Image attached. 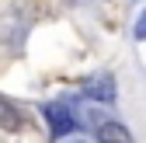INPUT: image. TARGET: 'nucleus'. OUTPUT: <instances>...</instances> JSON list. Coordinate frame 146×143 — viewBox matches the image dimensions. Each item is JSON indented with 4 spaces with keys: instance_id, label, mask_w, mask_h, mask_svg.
Returning a JSON list of instances; mask_svg holds the SVG:
<instances>
[{
    "instance_id": "nucleus-1",
    "label": "nucleus",
    "mask_w": 146,
    "mask_h": 143,
    "mask_svg": "<svg viewBox=\"0 0 146 143\" xmlns=\"http://www.w3.org/2000/svg\"><path fill=\"white\" fill-rule=\"evenodd\" d=\"M42 115L49 119L52 136H63L66 129H73V115H70V108H66V105H45V108H42Z\"/></svg>"
},
{
    "instance_id": "nucleus-2",
    "label": "nucleus",
    "mask_w": 146,
    "mask_h": 143,
    "mask_svg": "<svg viewBox=\"0 0 146 143\" xmlns=\"http://www.w3.org/2000/svg\"><path fill=\"white\" fill-rule=\"evenodd\" d=\"M25 126V115L17 105H11L7 98H0V129H7V133H17Z\"/></svg>"
},
{
    "instance_id": "nucleus-3",
    "label": "nucleus",
    "mask_w": 146,
    "mask_h": 143,
    "mask_svg": "<svg viewBox=\"0 0 146 143\" xmlns=\"http://www.w3.org/2000/svg\"><path fill=\"white\" fill-rule=\"evenodd\" d=\"M98 140L101 143H132V133L122 122H101L98 126Z\"/></svg>"
},
{
    "instance_id": "nucleus-4",
    "label": "nucleus",
    "mask_w": 146,
    "mask_h": 143,
    "mask_svg": "<svg viewBox=\"0 0 146 143\" xmlns=\"http://www.w3.org/2000/svg\"><path fill=\"white\" fill-rule=\"evenodd\" d=\"M87 94H90V98H101V101H111V98H115L111 77H94V80H87Z\"/></svg>"
},
{
    "instance_id": "nucleus-5",
    "label": "nucleus",
    "mask_w": 146,
    "mask_h": 143,
    "mask_svg": "<svg viewBox=\"0 0 146 143\" xmlns=\"http://www.w3.org/2000/svg\"><path fill=\"white\" fill-rule=\"evenodd\" d=\"M132 35H136L139 42H146V11L139 14V21H136V28H132Z\"/></svg>"
},
{
    "instance_id": "nucleus-6",
    "label": "nucleus",
    "mask_w": 146,
    "mask_h": 143,
    "mask_svg": "<svg viewBox=\"0 0 146 143\" xmlns=\"http://www.w3.org/2000/svg\"><path fill=\"white\" fill-rule=\"evenodd\" d=\"M77 143H80V140H77Z\"/></svg>"
}]
</instances>
